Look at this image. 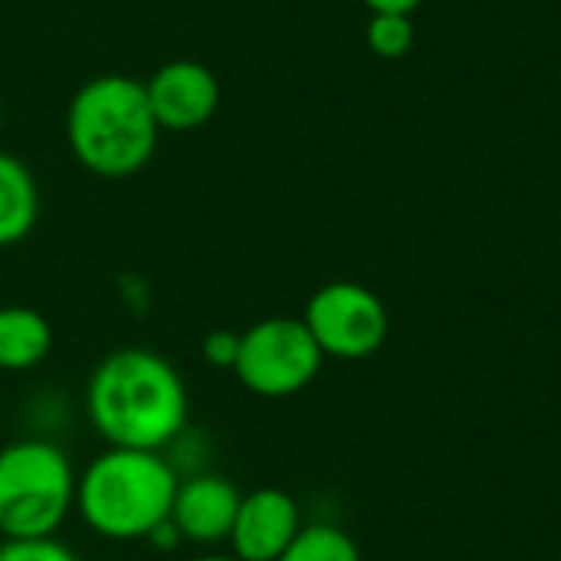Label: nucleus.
Here are the masks:
<instances>
[{"mask_svg":"<svg viewBox=\"0 0 561 561\" xmlns=\"http://www.w3.org/2000/svg\"><path fill=\"white\" fill-rule=\"evenodd\" d=\"M371 13H398V16H411L424 0H362Z\"/></svg>","mask_w":561,"mask_h":561,"instance_id":"obj_17","label":"nucleus"},{"mask_svg":"<svg viewBox=\"0 0 561 561\" xmlns=\"http://www.w3.org/2000/svg\"><path fill=\"white\" fill-rule=\"evenodd\" d=\"M322 348L302 319L270 316L240 332V355L233 378L256 398H293L306 391L322 371Z\"/></svg>","mask_w":561,"mask_h":561,"instance_id":"obj_5","label":"nucleus"},{"mask_svg":"<svg viewBox=\"0 0 561 561\" xmlns=\"http://www.w3.org/2000/svg\"><path fill=\"white\" fill-rule=\"evenodd\" d=\"M85 417L105 447L164 454L187 434V385L164 355L115 348L89 375Z\"/></svg>","mask_w":561,"mask_h":561,"instance_id":"obj_1","label":"nucleus"},{"mask_svg":"<svg viewBox=\"0 0 561 561\" xmlns=\"http://www.w3.org/2000/svg\"><path fill=\"white\" fill-rule=\"evenodd\" d=\"M302 529L299 503L276 486H263L243 493L233 529H230V556L240 561H279Z\"/></svg>","mask_w":561,"mask_h":561,"instance_id":"obj_8","label":"nucleus"},{"mask_svg":"<svg viewBox=\"0 0 561 561\" xmlns=\"http://www.w3.org/2000/svg\"><path fill=\"white\" fill-rule=\"evenodd\" d=\"M0 128H3V99H0Z\"/></svg>","mask_w":561,"mask_h":561,"instance_id":"obj_19","label":"nucleus"},{"mask_svg":"<svg viewBox=\"0 0 561 561\" xmlns=\"http://www.w3.org/2000/svg\"><path fill=\"white\" fill-rule=\"evenodd\" d=\"M302 322L325 358L365 362L388 339V309L378 293L362 283L335 279L319 286L302 312Z\"/></svg>","mask_w":561,"mask_h":561,"instance_id":"obj_6","label":"nucleus"},{"mask_svg":"<svg viewBox=\"0 0 561 561\" xmlns=\"http://www.w3.org/2000/svg\"><path fill=\"white\" fill-rule=\"evenodd\" d=\"M279 561H362L355 539L329 523L302 526Z\"/></svg>","mask_w":561,"mask_h":561,"instance_id":"obj_12","label":"nucleus"},{"mask_svg":"<svg viewBox=\"0 0 561 561\" xmlns=\"http://www.w3.org/2000/svg\"><path fill=\"white\" fill-rule=\"evenodd\" d=\"M76 467L46 437H20L0 447V536L49 539L76 510Z\"/></svg>","mask_w":561,"mask_h":561,"instance_id":"obj_4","label":"nucleus"},{"mask_svg":"<svg viewBox=\"0 0 561 561\" xmlns=\"http://www.w3.org/2000/svg\"><path fill=\"white\" fill-rule=\"evenodd\" d=\"M201 355H204L207 365H214L220 371H233L237 355H240V332H233V329L207 332L204 342H201Z\"/></svg>","mask_w":561,"mask_h":561,"instance_id":"obj_15","label":"nucleus"},{"mask_svg":"<svg viewBox=\"0 0 561 561\" xmlns=\"http://www.w3.org/2000/svg\"><path fill=\"white\" fill-rule=\"evenodd\" d=\"M151 549H158V552H174L178 546H184V539H181V533H178V526L168 519V523H161L148 539H145Z\"/></svg>","mask_w":561,"mask_h":561,"instance_id":"obj_16","label":"nucleus"},{"mask_svg":"<svg viewBox=\"0 0 561 561\" xmlns=\"http://www.w3.org/2000/svg\"><path fill=\"white\" fill-rule=\"evenodd\" d=\"M191 561H240V559H233V556H220V552H207V556H197V559H191Z\"/></svg>","mask_w":561,"mask_h":561,"instance_id":"obj_18","label":"nucleus"},{"mask_svg":"<svg viewBox=\"0 0 561 561\" xmlns=\"http://www.w3.org/2000/svg\"><path fill=\"white\" fill-rule=\"evenodd\" d=\"M0 561H79V556L66 542L49 536V539H3Z\"/></svg>","mask_w":561,"mask_h":561,"instance_id":"obj_14","label":"nucleus"},{"mask_svg":"<svg viewBox=\"0 0 561 561\" xmlns=\"http://www.w3.org/2000/svg\"><path fill=\"white\" fill-rule=\"evenodd\" d=\"M53 352V325L33 306H0V371L39 368Z\"/></svg>","mask_w":561,"mask_h":561,"instance_id":"obj_10","label":"nucleus"},{"mask_svg":"<svg viewBox=\"0 0 561 561\" xmlns=\"http://www.w3.org/2000/svg\"><path fill=\"white\" fill-rule=\"evenodd\" d=\"M161 128L145 85L122 72L82 82L66 105V145L76 164L105 181H122L148 168Z\"/></svg>","mask_w":561,"mask_h":561,"instance_id":"obj_2","label":"nucleus"},{"mask_svg":"<svg viewBox=\"0 0 561 561\" xmlns=\"http://www.w3.org/2000/svg\"><path fill=\"white\" fill-rule=\"evenodd\" d=\"M39 220L36 174L10 151H0V250L23 243Z\"/></svg>","mask_w":561,"mask_h":561,"instance_id":"obj_11","label":"nucleus"},{"mask_svg":"<svg viewBox=\"0 0 561 561\" xmlns=\"http://www.w3.org/2000/svg\"><path fill=\"white\" fill-rule=\"evenodd\" d=\"M141 85L161 131H197L220 108V79L197 59H171Z\"/></svg>","mask_w":561,"mask_h":561,"instance_id":"obj_7","label":"nucleus"},{"mask_svg":"<svg viewBox=\"0 0 561 561\" xmlns=\"http://www.w3.org/2000/svg\"><path fill=\"white\" fill-rule=\"evenodd\" d=\"M240 500H243V493L227 477L210 473V470L187 473L178 483L171 523L178 526L184 542L214 549L230 539Z\"/></svg>","mask_w":561,"mask_h":561,"instance_id":"obj_9","label":"nucleus"},{"mask_svg":"<svg viewBox=\"0 0 561 561\" xmlns=\"http://www.w3.org/2000/svg\"><path fill=\"white\" fill-rule=\"evenodd\" d=\"M365 39L375 56L401 59L414 46V23H411V16H398V13H371Z\"/></svg>","mask_w":561,"mask_h":561,"instance_id":"obj_13","label":"nucleus"},{"mask_svg":"<svg viewBox=\"0 0 561 561\" xmlns=\"http://www.w3.org/2000/svg\"><path fill=\"white\" fill-rule=\"evenodd\" d=\"M181 473L158 450L105 447L76 483V513L105 542H145L171 519Z\"/></svg>","mask_w":561,"mask_h":561,"instance_id":"obj_3","label":"nucleus"}]
</instances>
